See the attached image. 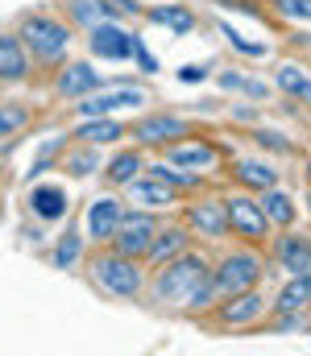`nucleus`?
Here are the masks:
<instances>
[{
    "label": "nucleus",
    "instance_id": "f257e3e1",
    "mask_svg": "<svg viewBox=\"0 0 311 356\" xmlns=\"http://www.w3.org/2000/svg\"><path fill=\"white\" fill-rule=\"evenodd\" d=\"M17 38L25 42L29 58H38V63H63L67 46H71V25L58 21V17H50V13H33V17L21 21Z\"/></svg>",
    "mask_w": 311,
    "mask_h": 356
},
{
    "label": "nucleus",
    "instance_id": "f03ea898",
    "mask_svg": "<svg viewBox=\"0 0 311 356\" xmlns=\"http://www.w3.org/2000/svg\"><path fill=\"white\" fill-rule=\"evenodd\" d=\"M204 277H207V261L200 253H179L175 261H166V266L158 269L154 294H158V302H183Z\"/></svg>",
    "mask_w": 311,
    "mask_h": 356
},
{
    "label": "nucleus",
    "instance_id": "7ed1b4c3",
    "mask_svg": "<svg viewBox=\"0 0 311 356\" xmlns=\"http://www.w3.org/2000/svg\"><path fill=\"white\" fill-rule=\"evenodd\" d=\"M92 282L108 298H133L141 290V269L133 266L125 253H104L92 261Z\"/></svg>",
    "mask_w": 311,
    "mask_h": 356
},
{
    "label": "nucleus",
    "instance_id": "20e7f679",
    "mask_svg": "<svg viewBox=\"0 0 311 356\" xmlns=\"http://www.w3.org/2000/svg\"><path fill=\"white\" fill-rule=\"evenodd\" d=\"M212 277V286H216V294H241V290H253L257 286V277H262V257L253 253V249H241V253H228V257H220V266L207 273Z\"/></svg>",
    "mask_w": 311,
    "mask_h": 356
},
{
    "label": "nucleus",
    "instance_id": "39448f33",
    "mask_svg": "<svg viewBox=\"0 0 311 356\" xmlns=\"http://www.w3.org/2000/svg\"><path fill=\"white\" fill-rule=\"evenodd\" d=\"M224 216H228V232H237V236H245V241H266V232H270V220H266L262 203H253V199H245V195L228 199V203H224Z\"/></svg>",
    "mask_w": 311,
    "mask_h": 356
},
{
    "label": "nucleus",
    "instance_id": "423d86ee",
    "mask_svg": "<svg viewBox=\"0 0 311 356\" xmlns=\"http://www.w3.org/2000/svg\"><path fill=\"white\" fill-rule=\"evenodd\" d=\"M154 232H158V220H154L150 211H133V216H125V220H120V228H116L112 245H116V253H125V257H145V249H150Z\"/></svg>",
    "mask_w": 311,
    "mask_h": 356
},
{
    "label": "nucleus",
    "instance_id": "0eeeda50",
    "mask_svg": "<svg viewBox=\"0 0 311 356\" xmlns=\"http://www.w3.org/2000/svg\"><path fill=\"white\" fill-rule=\"evenodd\" d=\"M88 42H92V54L108 58V63H129V54H133V33L120 29L116 21H104L96 29H88Z\"/></svg>",
    "mask_w": 311,
    "mask_h": 356
},
{
    "label": "nucleus",
    "instance_id": "6e6552de",
    "mask_svg": "<svg viewBox=\"0 0 311 356\" xmlns=\"http://www.w3.org/2000/svg\"><path fill=\"white\" fill-rule=\"evenodd\" d=\"M187 133H191V124H187L183 116H170V112L133 124V137H137L141 145H170V141H183Z\"/></svg>",
    "mask_w": 311,
    "mask_h": 356
},
{
    "label": "nucleus",
    "instance_id": "1a4fd4ad",
    "mask_svg": "<svg viewBox=\"0 0 311 356\" xmlns=\"http://www.w3.org/2000/svg\"><path fill=\"white\" fill-rule=\"evenodd\" d=\"M145 104V91L141 88H116V91H92L79 99V112L83 116H112L120 108H141Z\"/></svg>",
    "mask_w": 311,
    "mask_h": 356
},
{
    "label": "nucleus",
    "instance_id": "9d476101",
    "mask_svg": "<svg viewBox=\"0 0 311 356\" xmlns=\"http://www.w3.org/2000/svg\"><path fill=\"white\" fill-rule=\"evenodd\" d=\"M54 91H58L63 99H83V95L100 91V71H96L92 63H67V67L58 71V79H54Z\"/></svg>",
    "mask_w": 311,
    "mask_h": 356
},
{
    "label": "nucleus",
    "instance_id": "9b49d317",
    "mask_svg": "<svg viewBox=\"0 0 311 356\" xmlns=\"http://www.w3.org/2000/svg\"><path fill=\"white\" fill-rule=\"evenodd\" d=\"M120 220H125L120 199H112V195L92 199V207H88V236H92V241H112L116 228H120Z\"/></svg>",
    "mask_w": 311,
    "mask_h": 356
},
{
    "label": "nucleus",
    "instance_id": "f8f14e48",
    "mask_svg": "<svg viewBox=\"0 0 311 356\" xmlns=\"http://www.w3.org/2000/svg\"><path fill=\"white\" fill-rule=\"evenodd\" d=\"M29 75V50L17 33H0V83H17Z\"/></svg>",
    "mask_w": 311,
    "mask_h": 356
},
{
    "label": "nucleus",
    "instance_id": "ddd939ff",
    "mask_svg": "<svg viewBox=\"0 0 311 356\" xmlns=\"http://www.w3.org/2000/svg\"><path fill=\"white\" fill-rule=\"evenodd\" d=\"M67 191L63 186H54V182H42V186H33L29 191V211L38 216V220H46V224H54V220H63L67 216Z\"/></svg>",
    "mask_w": 311,
    "mask_h": 356
},
{
    "label": "nucleus",
    "instance_id": "4468645a",
    "mask_svg": "<svg viewBox=\"0 0 311 356\" xmlns=\"http://www.w3.org/2000/svg\"><path fill=\"white\" fill-rule=\"evenodd\" d=\"M166 162L196 175V170H207V166L216 162V149H212L207 141H187V145H183V141H170V145H166Z\"/></svg>",
    "mask_w": 311,
    "mask_h": 356
},
{
    "label": "nucleus",
    "instance_id": "2eb2a0df",
    "mask_svg": "<svg viewBox=\"0 0 311 356\" xmlns=\"http://www.w3.org/2000/svg\"><path fill=\"white\" fill-rule=\"evenodd\" d=\"M232 178H237L241 186H249V191H270V186H278V170H274L266 158H241V162H232Z\"/></svg>",
    "mask_w": 311,
    "mask_h": 356
},
{
    "label": "nucleus",
    "instance_id": "dca6fc26",
    "mask_svg": "<svg viewBox=\"0 0 311 356\" xmlns=\"http://www.w3.org/2000/svg\"><path fill=\"white\" fill-rule=\"evenodd\" d=\"M262 315V294L257 290H241V294H228V302L220 307V323L237 327V323H253Z\"/></svg>",
    "mask_w": 311,
    "mask_h": 356
},
{
    "label": "nucleus",
    "instance_id": "f3484780",
    "mask_svg": "<svg viewBox=\"0 0 311 356\" xmlns=\"http://www.w3.org/2000/svg\"><path fill=\"white\" fill-rule=\"evenodd\" d=\"M278 266L287 269V273H308L311 269V241L308 236H295V232H287L282 241H278Z\"/></svg>",
    "mask_w": 311,
    "mask_h": 356
},
{
    "label": "nucleus",
    "instance_id": "a211bd4d",
    "mask_svg": "<svg viewBox=\"0 0 311 356\" xmlns=\"http://www.w3.org/2000/svg\"><path fill=\"white\" fill-rule=\"evenodd\" d=\"M179 253H187V232H183V228H166V232H154V241H150V249H145V261L166 266V261H175Z\"/></svg>",
    "mask_w": 311,
    "mask_h": 356
},
{
    "label": "nucleus",
    "instance_id": "6ab92c4d",
    "mask_svg": "<svg viewBox=\"0 0 311 356\" xmlns=\"http://www.w3.org/2000/svg\"><path fill=\"white\" fill-rule=\"evenodd\" d=\"M191 228L207 236V241H220L228 232V216H224V203H196L191 207Z\"/></svg>",
    "mask_w": 311,
    "mask_h": 356
},
{
    "label": "nucleus",
    "instance_id": "aec40b11",
    "mask_svg": "<svg viewBox=\"0 0 311 356\" xmlns=\"http://www.w3.org/2000/svg\"><path fill=\"white\" fill-rule=\"evenodd\" d=\"M145 17H150L154 25L170 29V33H191V29H196V13H191L187 4H154V8H145Z\"/></svg>",
    "mask_w": 311,
    "mask_h": 356
},
{
    "label": "nucleus",
    "instance_id": "412c9836",
    "mask_svg": "<svg viewBox=\"0 0 311 356\" xmlns=\"http://www.w3.org/2000/svg\"><path fill=\"white\" fill-rule=\"evenodd\" d=\"M129 191H133V199L137 203H145V207H166L170 199H175V191H170V182H162V178H154L150 170L145 175H137L129 182Z\"/></svg>",
    "mask_w": 311,
    "mask_h": 356
},
{
    "label": "nucleus",
    "instance_id": "4be33fe9",
    "mask_svg": "<svg viewBox=\"0 0 311 356\" xmlns=\"http://www.w3.org/2000/svg\"><path fill=\"white\" fill-rule=\"evenodd\" d=\"M67 17L75 25H83V29H96L104 21H116L112 8H108V0H67Z\"/></svg>",
    "mask_w": 311,
    "mask_h": 356
},
{
    "label": "nucleus",
    "instance_id": "5701e85b",
    "mask_svg": "<svg viewBox=\"0 0 311 356\" xmlns=\"http://www.w3.org/2000/svg\"><path fill=\"white\" fill-rule=\"evenodd\" d=\"M75 137L88 141V145H108V141H120L125 137V124H116L112 116H92L88 124L75 129Z\"/></svg>",
    "mask_w": 311,
    "mask_h": 356
},
{
    "label": "nucleus",
    "instance_id": "b1692460",
    "mask_svg": "<svg viewBox=\"0 0 311 356\" xmlns=\"http://www.w3.org/2000/svg\"><path fill=\"white\" fill-rule=\"evenodd\" d=\"M262 211H266V220L278 224V228L295 224V199H291L287 191H278V186H270V191L262 195Z\"/></svg>",
    "mask_w": 311,
    "mask_h": 356
},
{
    "label": "nucleus",
    "instance_id": "393cba45",
    "mask_svg": "<svg viewBox=\"0 0 311 356\" xmlns=\"http://www.w3.org/2000/svg\"><path fill=\"white\" fill-rule=\"evenodd\" d=\"M311 298V273H295L287 286H282V294L274 298V311L282 315V311H303Z\"/></svg>",
    "mask_w": 311,
    "mask_h": 356
},
{
    "label": "nucleus",
    "instance_id": "a878e982",
    "mask_svg": "<svg viewBox=\"0 0 311 356\" xmlns=\"http://www.w3.org/2000/svg\"><path fill=\"white\" fill-rule=\"evenodd\" d=\"M137 175H141V154H137V149H120V154L108 162V182H116V186L133 182Z\"/></svg>",
    "mask_w": 311,
    "mask_h": 356
},
{
    "label": "nucleus",
    "instance_id": "bb28decb",
    "mask_svg": "<svg viewBox=\"0 0 311 356\" xmlns=\"http://www.w3.org/2000/svg\"><path fill=\"white\" fill-rule=\"evenodd\" d=\"M79 253H83V236H79L75 228H67V232H63V241L54 245V257H50V261H54L58 269H71L75 261H79Z\"/></svg>",
    "mask_w": 311,
    "mask_h": 356
},
{
    "label": "nucleus",
    "instance_id": "cd10ccee",
    "mask_svg": "<svg viewBox=\"0 0 311 356\" xmlns=\"http://www.w3.org/2000/svg\"><path fill=\"white\" fill-rule=\"evenodd\" d=\"M278 88L287 91V95H295V99H308L311 104V75L299 71V67H282L278 71Z\"/></svg>",
    "mask_w": 311,
    "mask_h": 356
},
{
    "label": "nucleus",
    "instance_id": "c85d7f7f",
    "mask_svg": "<svg viewBox=\"0 0 311 356\" xmlns=\"http://www.w3.org/2000/svg\"><path fill=\"white\" fill-rule=\"evenodd\" d=\"M25 120H29L25 104H0V137H13Z\"/></svg>",
    "mask_w": 311,
    "mask_h": 356
},
{
    "label": "nucleus",
    "instance_id": "c756f323",
    "mask_svg": "<svg viewBox=\"0 0 311 356\" xmlns=\"http://www.w3.org/2000/svg\"><path fill=\"white\" fill-rule=\"evenodd\" d=\"M220 33H224V42H228L232 50H241V54H249V58H262V54H266V42H249V38H241L232 25H220Z\"/></svg>",
    "mask_w": 311,
    "mask_h": 356
},
{
    "label": "nucleus",
    "instance_id": "7c9ffc66",
    "mask_svg": "<svg viewBox=\"0 0 311 356\" xmlns=\"http://www.w3.org/2000/svg\"><path fill=\"white\" fill-rule=\"evenodd\" d=\"M96 166H100V154H96V149H75V154H71V162H67V170H71L75 178L92 175Z\"/></svg>",
    "mask_w": 311,
    "mask_h": 356
},
{
    "label": "nucleus",
    "instance_id": "2f4dec72",
    "mask_svg": "<svg viewBox=\"0 0 311 356\" xmlns=\"http://www.w3.org/2000/svg\"><path fill=\"white\" fill-rule=\"evenodd\" d=\"M212 298H216V286H212V277H204V282L183 298V307H187V311H204V307H212Z\"/></svg>",
    "mask_w": 311,
    "mask_h": 356
},
{
    "label": "nucleus",
    "instance_id": "473e14b6",
    "mask_svg": "<svg viewBox=\"0 0 311 356\" xmlns=\"http://www.w3.org/2000/svg\"><path fill=\"white\" fill-rule=\"evenodd\" d=\"M133 63H137L145 75H158V58H154V50L141 42V33H133Z\"/></svg>",
    "mask_w": 311,
    "mask_h": 356
},
{
    "label": "nucleus",
    "instance_id": "72a5a7b5",
    "mask_svg": "<svg viewBox=\"0 0 311 356\" xmlns=\"http://www.w3.org/2000/svg\"><path fill=\"white\" fill-rule=\"evenodd\" d=\"M274 4H278V13L291 17V21H311V0H274Z\"/></svg>",
    "mask_w": 311,
    "mask_h": 356
},
{
    "label": "nucleus",
    "instance_id": "f704fd0d",
    "mask_svg": "<svg viewBox=\"0 0 311 356\" xmlns=\"http://www.w3.org/2000/svg\"><path fill=\"white\" fill-rule=\"evenodd\" d=\"M253 137H257V141H262L266 149H278V154H287V149H291V141H287L282 133H270V129H257Z\"/></svg>",
    "mask_w": 311,
    "mask_h": 356
},
{
    "label": "nucleus",
    "instance_id": "c9c22d12",
    "mask_svg": "<svg viewBox=\"0 0 311 356\" xmlns=\"http://www.w3.org/2000/svg\"><path fill=\"white\" fill-rule=\"evenodd\" d=\"M108 8H112V17H137V13H145L137 0H108Z\"/></svg>",
    "mask_w": 311,
    "mask_h": 356
},
{
    "label": "nucleus",
    "instance_id": "e433bc0d",
    "mask_svg": "<svg viewBox=\"0 0 311 356\" xmlns=\"http://www.w3.org/2000/svg\"><path fill=\"white\" fill-rule=\"evenodd\" d=\"M241 91H245L249 99H266V95H270V88H266L262 79H245V83H241Z\"/></svg>",
    "mask_w": 311,
    "mask_h": 356
},
{
    "label": "nucleus",
    "instance_id": "4c0bfd02",
    "mask_svg": "<svg viewBox=\"0 0 311 356\" xmlns=\"http://www.w3.org/2000/svg\"><path fill=\"white\" fill-rule=\"evenodd\" d=\"M207 75H212V67H183V71H179L183 83H200V79H207Z\"/></svg>",
    "mask_w": 311,
    "mask_h": 356
},
{
    "label": "nucleus",
    "instance_id": "58836bf2",
    "mask_svg": "<svg viewBox=\"0 0 311 356\" xmlns=\"http://www.w3.org/2000/svg\"><path fill=\"white\" fill-rule=\"evenodd\" d=\"M241 83H245V75H237V71H220V88L224 91H241Z\"/></svg>",
    "mask_w": 311,
    "mask_h": 356
},
{
    "label": "nucleus",
    "instance_id": "ea45409f",
    "mask_svg": "<svg viewBox=\"0 0 311 356\" xmlns=\"http://www.w3.org/2000/svg\"><path fill=\"white\" fill-rule=\"evenodd\" d=\"M212 4H237V0H212Z\"/></svg>",
    "mask_w": 311,
    "mask_h": 356
},
{
    "label": "nucleus",
    "instance_id": "a19ab883",
    "mask_svg": "<svg viewBox=\"0 0 311 356\" xmlns=\"http://www.w3.org/2000/svg\"><path fill=\"white\" fill-rule=\"evenodd\" d=\"M308 182H311V158H308Z\"/></svg>",
    "mask_w": 311,
    "mask_h": 356
},
{
    "label": "nucleus",
    "instance_id": "79ce46f5",
    "mask_svg": "<svg viewBox=\"0 0 311 356\" xmlns=\"http://www.w3.org/2000/svg\"><path fill=\"white\" fill-rule=\"evenodd\" d=\"M308 307H311V298H308Z\"/></svg>",
    "mask_w": 311,
    "mask_h": 356
}]
</instances>
